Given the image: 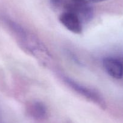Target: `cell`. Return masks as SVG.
Here are the masks:
<instances>
[{
  "instance_id": "5",
  "label": "cell",
  "mask_w": 123,
  "mask_h": 123,
  "mask_svg": "<svg viewBox=\"0 0 123 123\" xmlns=\"http://www.w3.org/2000/svg\"><path fill=\"white\" fill-rule=\"evenodd\" d=\"M30 115L36 119H43L47 115V109L44 104L40 101H34L28 107Z\"/></svg>"
},
{
  "instance_id": "1",
  "label": "cell",
  "mask_w": 123,
  "mask_h": 123,
  "mask_svg": "<svg viewBox=\"0 0 123 123\" xmlns=\"http://www.w3.org/2000/svg\"><path fill=\"white\" fill-rule=\"evenodd\" d=\"M65 12L76 15L83 23L88 22L94 16V10L87 0H63Z\"/></svg>"
},
{
  "instance_id": "7",
  "label": "cell",
  "mask_w": 123,
  "mask_h": 123,
  "mask_svg": "<svg viewBox=\"0 0 123 123\" xmlns=\"http://www.w3.org/2000/svg\"><path fill=\"white\" fill-rule=\"evenodd\" d=\"M87 1L92 2V3H100V2H103L106 0H87Z\"/></svg>"
},
{
  "instance_id": "4",
  "label": "cell",
  "mask_w": 123,
  "mask_h": 123,
  "mask_svg": "<svg viewBox=\"0 0 123 123\" xmlns=\"http://www.w3.org/2000/svg\"><path fill=\"white\" fill-rule=\"evenodd\" d=\"M105 71L112 77L120 79L123 77V63L118 59L108 57L103 60Z\"/></svg>"
},
{
  "instance_id": "6",
  "label": "cell",
  "mask_w": 123,
  "mask_h": 123,
  "mask_svg": "<svg viewBox=\"0 0 123 123\" xmlns=\"http://www.w3.org/2000/svg\"><path fill=\"white\" fill-rule=\"evenodd\" d=\"M52 4L55 6H58L62 4L63 0H50Z\"/></svg>"
},
{
  "instance_id": "3",
  "label": "cell",
  "mask_w": 123,
  "mask_h": 123,
  "mask_svg": "<svg viewBox=\"0 0 123 123\" xmlns=\"http://www.w3.org/2000/svg\"><path fill=\"white\" fill-rule=\"evenodd\" d=\"M60 23L71 32L80 34L82 32V22L75 15L65 12L59 17Z\"/></svg>"
},
{
  "instance_id": "2",
  "label": "cell",
  "mask_w": 123,
  "mask_h": 123,
  "mask_svg": "<svg viewBox=\"0 0 123 123\" xmlns=\"http://www.w3.org/2000/svg\"><path fill=\"white\" fill-rule=\"evenodd\" d=\"M63 81L74 91L77 92L79 95H81L87 100L92 101V103L96 104L101 108L105 109L106 107V103L103 98L98 92L95 90L83 86L79 83L77 81L73 80L72 79L68 77H63Z\"/></svg>"
}]
</instances>
